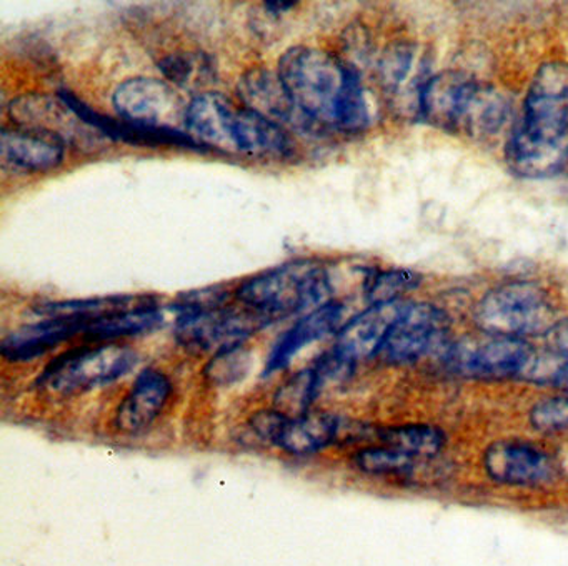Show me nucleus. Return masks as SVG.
<instances>
[{"label": "nucleus", "instance_id": "obj_21", "mask_svg": "<svg viewBox=\"0 0 568 566\" xmlns=\"http://www.w3.org/2000/svg\"><path fill=\"white\" fill-rule=\"evenodd\" d=\"M237 107L219 92H204L187 103L184 129L205 150L234 153L232 127Z\"/></svg>", "mask_w": 568, "mask_h": 566}, {"label": "nucleus", "instance_id": "obj_16", "mask_svg": "<svg viewBox=\"0 0 568 566\" xmlns=\"http://www.w3.org/2000/svg\"><path fill=\"white\" fill-rule=\"evenodd\" d=\"M407 305L404 300L374 303L342 326L332 348L354 365L361 360L378 355L392 326L400 319Z\"/></svg>", "mask_w": 568, "mask_h": 566}, {"label": "nucleus", "instance_id": "obj_10", "mask_svg": "<svg viewBox=\"0 0 568 566\" xmlns=\"http://www.w3.org/2000/svg\"><path fill=\"white\" fill-rule=\"evenodd\" d=\"M450 329L447 313L430 303H408L392 326L378 356L392 365H407L442 345Z\"/></svg>", "mask_w": 568, "mask_h": 566}, {"label": "nucleus", "instance_id": "obj_1", "mask_svg": "<svg viewBox=\"0 0 568 566\" xmlns=\"http://www.w3.org/2000/svg\"><path fill=\"white\" fill-rule=\"evenodd\" d=\"M277 73L295 105L318 130L358 132L371 123L361 75L334 53L291 47L278 59Z\"/></svg>", "mask_w": 568, "mask_h": 566}, {"label": "nucleus", "instance_id": "obj_27", "mask_svg": "<svg viewBox=\"0 0 568 566\" xmlns=\"http://www.w3.org/2000/svg\"><path fill=\"white\" fill-rule=\"evenodd\" d=\"M415 459L417 458L384 443L364 446L352 455V462L358 472L378 478H407L414 473Z\"/></svg>", "mask_w": 568, "mask_h": 566}, {"label": "nucleus", "instance_id": "obj_13", "mask_svg": "<svg viewBox=\"0 0 568 566\" xmlns=\"http://www.w3.org/2000/svg\"><path fill=\"white\" fill-rule=\"evenodd\" d=\"M237 92L244 107L261 113L284 129L304 133L321 132L318 127L295 105L277 72L262 67L247 70L239 80Z\"/></svg>", "mask_w": 568, "mask_h": 566}, {"label": "nucleus", "instance_id": "obj_30", "mask_svg": "<svg viewBox=\"0 0 568 566\" xmlns=\"http://www.w3.org/2000/svg\"><path fill=\"white\" fill-rule=\"evenodd\" d=\"M420 275L412 270H385L377 272L367 280L365 295L374 303L395 302L402 300L404 293L410 292L420 283Z\"/></svg>", "mask_w": 568, "mask_h": 566}, {"label": "nucleus", "instance_id": "obj_12", "mask_svg": "<svg viewBox=\"0 0 568 566\" xmlns=\"http://www.w3.org/2000/svg\"><path fill=\"white\" fill-rule=\"evenodd\" d=\"M58 95L74 110L75 115L91 127L95 132L101 133L105 139L114 142L132 143V145L148 146H181V149L197 150L207 152L201 143L195 142L185 130L175 127H154L145 123L129 122L124 119L104 115L98 110L89 107L84 100L79 99L69 90H59Z\"/></svg>", "mask_w": 568, "mask_h": 566}, {"label": "nucleus", "instance_id": "obj_35", "mask_svg": "<svg viewBox=\"0 0 568 566\" xmlns=\"http://www.w3.org/2000/svg\"><path fill=\"white\" fill-rule=\"evenodd\" d=\"M555 385L560 386L561 390L568 393V362L565 363L560 372H558L557 378H555Z\"/></svg>", "mask_w": 568, "mask_h": 566}, {"label": "nucleus", "instance_id": "obj_32", "mask_svg": "<svg viewBox=\"0 0 568 566\" xmlns=\"http://www.w3.org/2000/svg\"><path fill=\"white\" fill-rule=\"evenodd\" d=\"M530 423L541 433H561L568 429V393L541 400L530 410Z\"/></svg>", "mask_w": 568, "mask_h": 566}, {"label": "nucleus", "instance_id": "obj_3", "mask_svg": "<svg viewBox=\"0 0 568 566\" xmlns=\"http://www.w3.org/2000/svg\"><path fill=\"white\" fill-rule=\"evenodd\" d=\"M332 282L324 263L292 260L267 272L244 280L235 289V299L245 309L267 316L272 322L302 312H312L331 302Z\"/></svg>", "mask_w": 568, "mask_h": 566}, {"label": "nucleus", "instance_id": "obj_22", "mask_svg": "<svg viewBox=\"0 0 568 566\" xmlns=\"http://www.w3.org/2000/svg\"><path fill=\"white\" fill-rule=\"evenodd\" d=\"M424 62L410 43H395L385 50L378 63V79L392 102L417 110L420 92L427 80L422 79Z\"/></svg>", "mask_w": 568, "mask_h": 566}, {"label": "nucleus", "instance_id": "obj_14", "mask_svg": "<svg viewBox=\"0 0 568 566\" xmlns=\"http://www.w3.org/2000/svg\"><path fill=\"white\" fill-rule=\"evenodd\" d=\"M174 385L159 368H145L135 376L128 395L121 400L114 413V426L125 435L148 432L171 402Z\"/></svg>", "mask_w": 568, "mask_h": 566}, {"label": "nucleus", "instance_id": "obj_9", "mask_svg": "<svg viewBox=\"0 0 568 566\" xmlns=\"http://www.w3.org/2000/svg\"><path fill=\"white\" fill-rule=\"evenodd\" d=\"M488 478L498 485L538 488L560 478L561 466L544 446L521 439H500L484 453Z\"/></svg>", "mask_w": 568, "mask_h": 566}, {"label": "nucleus", "instance_id": "obj_25", "mask_svg": "<svg viewBox=\"0 0 568 566\" xmlns=\"http://www.w3.org/2000/svg\"><path fill=\"white\" fill-rule=\"evenodd\" d=\"M507 117V99L494 87L478 83L458 132L471 137L494 135L504 127Z\"/></svg>", "mask_w": 568, "mask_h": 566}, {"label": "nucleus", "instance_id": "obj_26", "mask_svg": "<svg viewBox=\"0 0 568 566\" xmlns=\"http://www.w3.org/2000/svg\"><path fill=\"white\" fill-rule=\"evenodd\" d=\"M377 436L384 445L400 449L414 458H432L447 446V435L444 429L434 425H424V423L388 426V428L378 429Z\"/></svg>", "mask_w": 568, "mask_h": 566}, {"label": "nucleus", "instance_id": "obj_28", "mask_svg": "<svg viewBox=\"0 0 568 566\" xmlns=\"http://www.w3.org/2000/svg\"><path fill=\"white\" fill-rule=\"evenodd\" d=\"M159 70L172 85L194 89L214 80L212 60L205 53L175 52L159 60Z\"/></svg>", "mask_w": 568, "mask_h": 566}, {"label": "nucleus", "instance_id": "obj_15", "mask_svg": "<svg viewBox=\"0 0 568 566\" xmlns=\"http://www.w3.org/2000/svg\"><path fill=\"white\" fill-rule=\"evenodd\" d=\"M9 115L18 127L52 133L65 143L85 145L95 140V137L89 135L91 127L85 125L59 95L55 99L36 93L18 97L9 103Z\"/></svg>", "mask_w": 568, "mask_h": 566}, {"label": "nucleus", "instance_id": "obj_5", "mask_svg": "<svg viewBox=\"0 0 568 566\" xmlns=\"http://www.w3.org/2000/svg\"><path fill=\"white\" fill-rule=\"evenodd\" d=\"M478 329L491 336L524 338L550 332L555 305L550 293L537 282H510L485 293L475 309Z\"/></svg>", "mask_w": 568, "mask_h": 566}, {"label": "nucleus", "instance_id": "obj_7", "mask_svg": "<svg viewBox=\"0 0 568 566\" xmlns=\"http://www.w3.org/2000/svg\"><path fill=\"white\" fill-rule=\"evenodd\" d=\"M248 426L258 439L292 456L315 455L334 445L342 433V420L325 412L288 415L282 410H258Z\"/></svg>", "mask_w": 568, "mask_h": 566}, {"label": "nucleus", "instance_id": "obj_29", "mask_svg": "<svg viewBox=\"0 0 568 566\" xmlns=\"http://www.w3.org/2000/svg\"><path fill=\"white\" fill-rule=\"evenodd\" d=\"M322 390L318 386L317 378H315L314 370L312 366L302 370V372L295 373L291 380L284 383L278 388L275 402H277L278 408L282 412L288 413L295 412V415L308 412V406L315 402Z\"/></svg>", "mask_w": 568, "mask_h": 566}, {"label": "nucleus", "instance_id": "obj_23", "mask_svg": "<svg viewBox=\"0 0 568 566\" xmlns=\"http://www.w3.org/2000/svg\"><path fill=\"white\" fill-rule=\"evenodd\" d=\"M232 143L241 155L281 159L294 153V140L284 127L244 105L235 110Z\"/></svg>", "mask_w": 568, "mask_h": 566}, {"label": "nucleus", "instance_id": "obj_24", "mask_svg": "<svg viewBox=\"0 0 568 566\" xmlns=\"http://www.w3.org/2000/svg\"><path fill=\"white\" fill-rule=\"evenodd\" d=\"M164 323V312L158 300L138 309L111 313L101 319L91 320L84 338L92 343H111L128 336L145 335L154 332Z\"/></svg>", "mask_w": 568, "mask_h": 566}, {"label": "nucleus", "instance_id": "obj_6", "mask_svg": "<svg viewBox=\"0 0 568 566\" xmlns=\"http://www.w3.org/2000/svg\"><path fill=\"white\" fill-rule=\"evenodd\" d=\"M175 313V340L192 352H219L242 345L248 336L274 323L254 310L227 303L212 309L179 310Z\"/></svg>", "mask_w": 568, "mask_h": 566}, {"label": "nucleus", "instance_id": "obj_31", "mask_svg": "<svg viewBox=\"0 0 568 566\" xmlns=\"http://www.w3.org/2000/svg\"><path fill=\"white\" fill-rule=\"evenodd\" d=\"M251 368V355L244 345L219 350L205 366V376L215 385H232L241 382Z\"/></svg>", "mask_w": 568, "mask_h": 566}, {"label": "nucleus", "instance_id": "obj_33", "mask_svg": "<svg viewBox=\"0 0 568 566\" xmlns=\"http://www.w3.org/2000/svg\"><path fill=\"white\" fill-rule=\"evenodd\" d=\"M547 338L554 355L568 362V316L551 326L550 332L547 333Z\"/></svg>", "mask_w": 568, "mask_h": 566}, {"label": "nucleus", "instance_id": "obj_11", "mask_svg": "<svg viewBox=\"0 0 568 566\" xmlns=\"http://www.w3.org/2000/svg\"><path fill=\"white\" fill-rule=\"evenodd\" d=\"M112 105L119 119L154 127L184 123L187 105L172 83L154 77H134L115 89Z\"/></svg>", "mask_w": 568, "mask_h": 566}, {"label": "nucleus", "instance_id": "obj_2", "mask_svg": "<svg viewBox=\"0 0 568 566\" xmlns=\"http://www.w3.org/2000/svg\"><path fill=\"white\" fill-rule=\"evenodd\" d=\"M507 162L525 179L550 176L568 160V63L547 62L538 69L524 117L507 143Z\"/></svg>", "mask_w": 568, "mask_h": 566}, {"label": "nucleus", "instance_id": "obj_18", "mask_svg": "<svg viewBox=\"0 0 568 566\" xmlns=\"http://www.w3.org/2000/svg\"><path fill=\"white\" fill-rule=\"evenodd\" d=\"M2 165L16 173L58 169L65 156V142L52 133L28 127H4L0 135Z\"/></svg>", "mask_w": 568, "mask_h": 566}, {"label": "nucleus", "instance_id": "obj_19", "mask_svg": "<svg viewBox=\"0 0 568 566\" xmlns=\"http://www.w3.org/2000/svg\"><path fill=\"white\" fill-rule=\"evenodd\" d=\"M88 325L81 316H42L6 336L0 353L9 362H31L74 336H84Z\"/></svg>", "mask_w": 568, "mask_h": 566}, {"label": "nucleus", "instance_id": "obj_17", "mask_svg": "<svg viewBox=\"0 0 568 566\" xmlns=\"http://www.w3.org/2000/svg\"><path fill=\"white\" fill-rule=\"evenodd\" d=\"M478 82L460 72L430 77L418 100V115L442 130H460Z\"/></svg>", "mask_w": 568, "mask_h": 566}, {"label": "nucleus", "instance_id": "obj_4", "mask_svg": "<svg viewBox=\"0 0 568 566\" xmlns=\"http://www.w3.org/2000/svg\"><path fill=\"white\" fill-rule=\"evenodd\" d=\"M139 355L122 343H94L68 350L49 362L39 386L52 395L72 396L111 385L134 370Z\"/></svg>", "mask_w": 568, "mask_h": 566}, {"label": "nucleus", "instance_id": "obj_20", "mask_svg": "<svg viewBox=\"0 0 568 566\" xmlns=\"http://www.w3.org/2000/svg\"><path fill=\"white\" fill-rule=\"evenodd\" d=\"M345 315V305L341 302L325 303L318 309L312 310L307 315L302 316L294 326L278 336L275 345L272 346L271 355L265 363L264 375L281 372L291 365L292 360L312 343L324 340L332 333L341 332L342 320Z\"/></svg>", "mask_w": 568, "mask_h": 566}, {"label": "nucleus", "instance_id": "obj_34", "mask_svg": "<svg viewBox=\"0 0 568 566\" xmlns=\"http://www.w3.org/2000/svg\"><path fill=\"white\" fill-rule=\"evenodd\" d=\"M297 6V2H265V10L272 13H284L288 12V10L294 9Z\"/></svg>", "mask_w": 568, "mask_h": 566}, {"label": "nucleus", "instance_id": "obj_8", "mask_svg": "<svg viewBox=\"0 0 568 566\" xmlns=\"http://www.w3.org/2000/svg\"><path fill=\"white\" fill-rule=\"evenodd\" d=\"M452 368L480 380L530 376L537 355L524 338L491 336L484 342H460L447 353Z\"/></svg>", "mask_w": 568, "mask_h": 566}]
</instances>
